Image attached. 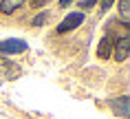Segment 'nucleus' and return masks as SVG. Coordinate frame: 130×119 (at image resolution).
<instances>
[{
  "instance_id": "1",
  "label": "nucleus",
  "mask_w": 130,
  "mask_h": 119,
  "mask_svg": "<svg viewBox=\"0 0 130 119\" xmlns=\"http://www.w3.org/2000/svg\"><path fill=\"white\" fill-rule=\"evenodd\" d=\"M29 49V44L20 38H13V40H0V51L7 53V55H18V53H24Z\"/></svg>"
},
{
  "instance_id": "2",
  "label": "nucleus",
  "mask_w": 130,
  "mask_h": 119,
  "mask_svg": "<svg viewBox=\"0 0 130 119\" xmlns=\"http://www.w3.org/2000/svg\"><path fill=\"white\" fill-rule=\"evenodd\" d=\"M84 22V13L82 11H73V13H69L64 20L60 22V27H57V33H66V31H73V29H77L79 24Z\"/></svg>"
},
{
  "instance_id": "3",
  "label": "nucleus",
  "mask_w": 130,
  "mask_h": 119,
  "mask_svg": "<svg viewBox=\"0 0 130 119\" xmlns=\"http://www.w3.org/2000/svg\"><path fill=\"white\" fill-rule=\"evenodd\" d=\"M115 60L117 62H126L128 60V55H130V38H128V33L123 35V38H117V42H115Z\"/></svg>"
},
{
  "instance_id": "4",
  "label": "nucleus",
  "mask_w": 130,
  "mask_h": 119,
  "mask_svg": "<svg viewBox=\"0 0 130 119\" xmlns=\"http://www.w3.org/2000/svg\"><path fill=\"white\" fill-rule=\"evenodd\" d=\"M110 108L115 110V115H121L126 119L128 117V95H121L119 99H112L110 101Z\"/></svg>"
},
{
  "instance_id": "5",
  "label": "nucleus",
  "mask_w": 130,
  "mask_h": 119,
  "mask_svg": "<svg viewBox=\"0 0 130 119\" xmlns=\"http://www.w3.org/2000/svg\"><path fill=\"white\" fill-rule=\"evenodd\" d=\"M97 55L102 57V60H108V57L112 55V40H110L108 35L102 38V42H99V46H97Z\"/></svg>"
},
{
  "instance_id": "6",
  "label": "nucleus",
  "mask_w": 130,
  "mask_h": 119,
  "mask_svg": "<svg viewBox=\"0 0 130 119\" xmlns=\"http://www.w3.org/2000/svg\"><path fill=\"white\" fill-rule=\"evenodd\" d=\"M15 75H18V69H15L13 64L0 60V77H5V79H15Z\"/></svg>"
},
{
  "instance_id": "7",
  "label": "nucleus",
  "mask_w": 130,
  "mask_h": 119,
  "mask_svg": "<svg viewBox=\"0 0 130 119\" xmlns=\"http://www.w3.org/2000/svg\"><path fill=\"white\" fill-rule=\"evenodd\" d=\"M24 0H0V11L2 13H13L15 9L22 7Z\"/></svg>"
},
{
  "instance_id": "8",
  "label": "nucleus",
  "mask_w": 130,
  "mask_h": 119,
  "mask_svg": "<svg viewBox=\"0 0 130 119\" xmlns=\"http://www.w3.org/2000/svg\"><path fill=\"white\" fill-rule=\"evenodd\" d=\"M119 15H121L123 24H128V20H130V0H119Z\"/></svg>"
},
{
  "instance_id": "9",
  "label": "nucleus",
  "mask_w": 130,
  "mask_h": 119,
  "mask_svg": "<svg viewBox=\"0 0 130 119\" xmlns=\"http://www.w3.org/2000/svg\"><path fill=\"white\" fill-rule=\"evenodd\" d=\"M44 22H48V13H46V11H42V13H38V15L33 18V22H31V24H33V27H42Z\"/></svg>"
},
{
  "instance_id": "10",
  "label": "nucleus",
  "mask_w": 130,
  "mask_h": 119,
  "mask_svg": "<svg viewBox=\"0 0 130 119\" xmlns=\"http://www.w3.org/2000/svg\"><path fill=\"white\" fill-rule=\"evenodd\" d=\"M115 5V0H102V7H99V13H106L110 7Z\"/></svg>"
},
{
  "instance_id": "11",
  "label": "nucleus",
  "mask_w": 130,
  "mask_h": 119,
  "mask_svg": "<svg viewBox=\"0 0 130 119\" xmlns=\"http://www.w3.org/2000/svg\"><path fill=\"white\" fill-rule=\"evenodd\" d=\"M95 2H97V0H84V2H82V7H84V9H88V7H93Z\"/></svg>"
},
{
  "instance_id": "12",
  "label": "nucleus",
  "mask_w": 130,
  "mask_h": 119,
  "mask_svg": "<svg viewBox=\"0 0 130 119\" xmlns=\"http://www.w3.org/2000/svg\"><path fill=\"white\" fill-rule=\"evenodd\" d=\"M71 5V0H60V7H69Z\"/></svg>"
}]
</instances>
